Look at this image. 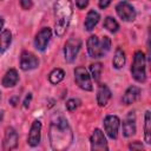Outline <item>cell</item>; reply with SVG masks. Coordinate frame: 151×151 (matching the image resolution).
<instances>
[{"instance_id": "1", "label": "cell", "mask_w": 151, "mask_h": 151, "mask_svg": "<svg viewBox=\"0 0 151 151\" xmlns=\"http://www.w3.org/2000/svg\"><path fill=\"white\" fill-rule=\"evenodd\" d=\"M48 137L51 147L53 150L64 151L71 146L73 142V132L64 116L57 114L52 118L50 124Z\"/></svg>"}, {"instance_id": "2", "label": "cell", "mask_w": 151, "mask_h": 151, "mask_svg": "<svg viewBox=\"0 0 151 151\" xmlns=\"http://www.w3.org/2000/svg\"><path fill=\"white\" fill-rule=\"evenodd\" d=\"M73 14L72 0H57L54 4V32L57 37H63L71 22Z\"/></svg>"}, {"instance_id": "3", "label": "cell", "mask_w": 151, "mask_h": 151, "mask_svg": "<svg viewBox=\"0 0 151 151\" xmlns=\"http://www.w3.org/2000/svg\"><path fill=\"white\" fill-rule=\"evenodd\" d=\"M87 52L91 58H101L104 57L111 47V40L109 37H103L101 40L97 35H91L87 39Z\"/></svg>"}, {"instance_id": "4", "label": "cell", "mask_w": 151, "mask_h": 151, "mask_svg": "<svg viewBox=\"0 0 151 151\" xmlns=\"http://www.w3.org/2000/svg\"><path fill=\"white\" fill-rule=\"evenodd\" d=\"M131 74L133 79L138 83H144L146 80L145 72V54L142 51H137L133 57V63L131 66Z\"/></svg>"}, {"instance_id": "5", "label": "cell", "mask_w": 151, "mask_h": 151, "mask_svg": "<svg viewBox=\"0 0 151 151\" xmlns=\"http://www.w3.org/2000/svg\"><path fill=\"white\" fill-rule=\"evenodd\" d=\"M81 47V40L79 38H70L64 47V55H65V60L67 63H72L74 61V59L78 55V52Z\"/></svg>"}, {"instance_id": "6", "label": "cell", "mask_w": 151, "mask_h": 151, "mask_svg": "<svg viewBox=\"0 0 151 151\" xmlns=\"http://www.w3.org/2000/svg\"><path fill=\"white\" fill-rule=\"evenodd\" d=\"M74 80L76 84L84 91H92V81L85 67L79 66L74 70Z\"/></svg>"}, {"instance_id": "7", "label": "cell", "mask_w": 151, "mask_h": 151, "mask_svg": "<svg viewBox=\"0 0 151 151\" xmlns=\"http://www.w3.org/2000/svg\"><path fill=\"white\" fill-rule=\"evenodd\" d=\"M90 142H91V150L93 151H106L109 149L106 138L99 129H94L93 133L91 134Z\"/></svg>"}, {"instance_id": "8", "label": "cell", "mask_w": 151, "mask_h": 151, "mask_svg": "<svg viewBox=\"0 0 151 151\" xmlns=\"http://www.w3.org/2000/svg\"><path fill=\"white\" fill-rule=\"evenodd\" d=\"M119 118L117 116H106L104 119V130L106 132V134L111 138V139H116L118 136V129H119Z\"/></svg>"}, {"instance_id": "9", "label": "cell", "mask_w": 151, "mask_h": 151, "mask_svg": "<svg viewBox=\"0 0 151 151\" xmlns=\"http://www.w3.org/2000/svg\"><path fill=\"white\" fill-rule=\"evenodd\" d=\"M116 11H117V14L119 15V18L124 21H133L136 19L134 8L126 1H120L116 6Z\"/></svg>"}, {"instance_id": "10", "label": "cell", "mask_w": 151, "mask_h": 151, "mask_svg": "<svg viewBox=\"0 0 151 151\" xmlns=\"http://www.w3.org/2000/svg\"><path fill=\"white\" fill-rule=\"evenodd\" d=\"M52 37V31L51 28L48 27H44L41 28L38 34L35 35V39H34V45L37 47V50L39 51H44L47 46V44L50 42V39Z\"/></svg>"}, {"instance_id": "11", "label": "cell", "mask_w": 151, "mask_h": 151, "mask_svg": "<svg viewBox=\"0 0 151 151\" xmlns=\"http://www.w3.org/2000/svg\"><path fill=\"white\" fill-rule=\"evenodd\" d=\"M38 65H39V60L33 53H31L28 51H24L21 53V57H20V68L21 70L29 71V70L35 68Z\"/></svg>"}, {"instance_id": "12", "label": "cell", "mask_w": 151, "mask_h": 151, "mask_svg": "<svg viewBox=\"0 0 151 151\" xmlns=\"http://www.w3.org/2000/svg\"><path fill=\"white\" fill-rule=\"evenodd\" d=\"M40 138H41V123L39 120H34L29 129L27 143L33 147L38 146V144L40 143Z\"/></svg>"}, {"instance_id": "13", "label": "cell", "mask_w": 151, "mask_h": 151, "mask_svg": "<svg viewBox=\"0 0 151 151\" xmlns=\"http://www.w3.org/2000/svg\"><path fill=\"white\" fill-rule=\"evenodd\" d=\"M4 150H13L18 145V132L12 127H7L5 131V137H4V143H2Z\"/></svg>"}, {"instance_id": "14", "label": "cell", "mask_w": 151, "mask_h": 151, "mask_svg": "<svg viewBox=\"0 0 151 151\" xmlns=\"http://www.w3.org/2000/svg\"><path fill=\"white\" fill-rule=\"evenodd\" d=\"M134 133H136V114L133 111H131L123 120V134L125 137H131Z\"/></svg>"}, {"instance_id": "15", "label": "cell", "mask_w": 151, "mask_h": 151, "mask_svg": "<svg viewBox=\"0 0 151 151\" xmlns=\"http://www.w3.org/2000/svg\"><path fill=\"white\" fill-rule=\"evenodd\" d=\"M139 94H140V88L138 86H130L125 91L122 100H123V103L125 105H130V104H132V103H134L137 100Z\"/></svg>"}, {"instance_id": "16", "label": "cell", "mask_w": 151, "mask_h": 151, "mask_svg": "<svg viewBox=\"0 0 151 151\" xmlns=\"http://www.w3.org/2000/svg\"><path fill=\"white\" fill-rule=\"evenodd\" d=\"M111 98V91L110 88L105 85V84H101L98 88V92H97V103L99 106H105L109 100Z\"/></svg>"}, {"instance_id": "17", "label": "cell", "mask_w": 151, "mask_h": 151, "mask_svg": "<svg viewBox=\"0 0 151 151\" xmlns=\"http://www.w3.org/2000/svg\"><path fill=\"white\" fill-rule=\"evenodd\" d=\"M18 80H19V76H18L17 70L9 68L2 78V85L5 87H13L14 85H17Z\"/></svg>"}, {"instance_id": "18", "label": "cell", "mask_w": 151, "mask_h": 151, "mask_svg": "<svg viewBox=\"0 0 151 151\" xmlns=\"http://www.w3.org/2000/svg\"><path fill=\"white\" fill-rule=\"evenodd\" d=\"M99 19H100V15H99V13L97 11H94V9L88 11V13L86 15V19H85V22H84L85 28L87 31H92L94 28V26L98 24Z\"/></svg>"}, {"instance_id": "19", "label": "cell", "mask_w": 151, "mask_h": 151, "mask_svg": "<svg viewBox=\"0 0 151 151\" xmlns=\"http://www.w3.org/2000/svg\"><path fill=\"white\" fill-rule=\"evenodd\" d=\"M125 61H126L125 52L122 48H117L116 53H114V57H113V60H112L113 67L114 68H122L125 65Z\"/></svg>"}, {"instance_id": "20", "label": "cell", "mask_w": 151, "mask_h": 151, "mask_svg": "<svg viewBox=\"0 0 151 151\" xmlns=\"http://www.w3.org/2000/svg\"><path fill=\"white\" fill-rule=\"evenodd\" d=\"M12 41V33L8 29H5L0 34V53H4L11 45Z\"/></svg>"}, {"instance_id": "21", "label": "cell", "mask_w": 151, "mask_h": 151, "mask_svg": "<svg viewBox=\"0 0 151 151\" xmlns=\"http://www.w3.org/2000/svg\"><path fill=\"white\" fill-rule=\"evenodd\" d=\"M144 138L146 144L151 143V113L150 111L145 112V118H144Z\"/></svg>"}, {"instance_id": "22", "label": "cell", "mask_w": 151, "mask_h": 151, "mask_svg": "<svg viewBox=\"0 0 151 151\" xmlns=\"http://www.w3.org/2000/svg\"><path fill=\"white\" fill-rule=\"evenodd\" d=\"M65 77V72L61 70V68H54L50 76H48V79L52 84H59Z\"/></svg>"}, {"instance_id": "23", "label": "cell", "mask_w": 151, "mask_h": 151, "mask_svg": "<svg viewBox=\"0 0 151 151\" xmlns=\"http://www.w3.org/2000/svg\"><path fill=\"white\" fill-rule=\"evenodd\" d=\"M104 27H105L107 31H110L111 33H116V32L118 31V28H119V25H118V22H117L113 18L107 17V18H105V20H104Z\"/></svg>"}, {"instance_id": "24", "label": "cell", "mask_w": 151, "mask_h": 151, "mask_svg": "<svg viewBox=\"0 0 151 151\" xmlns=\"http://www.w3.org/2000/svg\"><path fill=\"white\" fill-rule=\"evenodd\" d=\"M90 71H91V74L93 77L94 81H99L101 71H103V65L100 63H94V64L90 65Z\"/></svg>"}, {"instance_id": "25", "label": "cell", "mask_w": 151, "mask_h": 151, "mask_svg": "<svg viewBox=\"0 0 151 151\" xmlns=\"http://www.w3.org/2000/svg\"><path fill=\"white\" fill-rule=\"evenodd\" d=\"M79 104H80V101L78 99H70L66 101V109L68 111H73L79 106Z\"/></svg>"}, {"instance_id": "26", "label": "cell", "mask_w": 151, "mask_h": 151, "mask_svg": "<svg viewBox=\"0 0 151 151\" xmlns=\"http://www.w3.org/2000/svg\"><path fill=\"white\" fill-rule=\"evenodd\" d=\"M20 6H21V8H22V9L28 11V9H31V8H32L33 2H32V0H20Z\"/></svg>"}, {"instance_id": "27", "label": "cell", "mask_w": 151, "mask_h": 151, "mask_svg": "<svg viewBox=\"0 0 151 151\" xmlns=\"http://www.w3.org/2000/svg\"><path fill=\"white\" fill-rule=\"evenodd\" d=\"M129 149L130 150H143V144L140 142L136 140V142H133L129 145Z\"/></svg>"}, {"instance_id": "28", "label": "cell", "mask_w": 151, "mask_h": 151, "mask_svg": "<svg viewBox=\"0 0 151 151\" xmlns=\"http://www.w3.org/2000/svg\"><path fill=\"white\" fill-rule=\"evenodd\" d=\"M76 4L79 9H84L88 5V0H76Z\"/></svg>"}, {"instance_id": "29", "label": "cell", "mask_w": 151, "mask_h": 151, "mask_svg": "<svg viewBox=\"0 0 151 151\" xmlns=\"http://www.w3.org/2000/svg\"><path fill=\"white\" fill-rule=\"evenodd\" d=\"M31 99H32V93H27L25 100H24V107L27 109L29 106V103H31Z\"/></svg>"}, {"instance_id": "30", "label": "cell", "mask_w": 151, "mask_h": 151, "mask_svg": "<svg viewBox=\"0 0 151 151\" xmlns=\"http://www.w3.org/2000/svg\"><path fill=\"white\" fill-rule=\"evenodd\" d=\"M112 0H99V7L100 8H106L110 4H111Z\"/></svg>"}, {"instance_id": "31", "label": "cell", "mask_w": 151, "mask_h": 151, "mask_svg": "<svg viewBox=\"0 0 151 151\" xmlns=\"http://www.w3.org/2000/svg\"><path fill=\"white\" fill-rule=\"evenodd\" d=\"M18 100H19V96H14V97H12L9 99V104H12L13 106H15L18 104Z\"/></svg>"}, {"instance_id": "32", "label": "cell", "mask_w": 151, "mask_h": 151, "mask_svg": "<svg viewBox=\"0 0 151 151\" xmlns=\"http://www.w3.org/2000/svg\"><path fill=\"white\" fill-rule=\"evenodd\" d=\"M2 26H4V19L0 17V29L2 28Z\"/></svg>"}, {"instance_id": "33", "label": "cell", "mask_w": 151, "mask_h": 151, "mask_svg": "<svg viewBox=\"0 0 151 151\" xmlns=\"http://www.w3.org/2000/svg\"><path fill=\"white\" fill-rule=\"evenodd\" d=\"M2 116H4V111H1V112H0V119L2 118Z\"/></svg>"}, {"instance_id": "34", "label": "cell", "mask_w": 151, "mask_h": 151, "mask_svg": "<svg viewBox=\"0 0 151 151\" xmlns=\"http://www.w3.org/2000/svg\"><path fill=\"white\" fill-rule=\"evenodd\" d=\"M0 99H1V92H0Z\"/></svg>"}]
</instances>
